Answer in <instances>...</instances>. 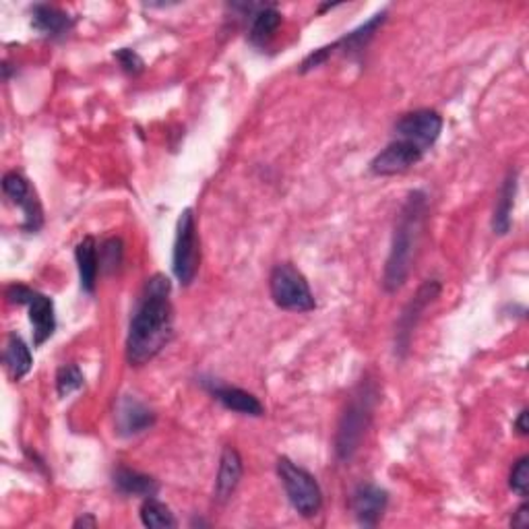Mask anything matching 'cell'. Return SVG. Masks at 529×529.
Listing matches in <instances>:
<instances>
[{
    "mask_svg": "<svg viewBox=\"0 0 529 529\" xmlns=\"http://www.w3.org/2000/svg\"><path fill=\"white\" fill-rule=\"evenodd\" d=\"M6 298L13 304H25L29 307V320L34 325V344L42 346L44 341L52 338L56 329L54 302L48 296H44L35 289L24 286V283H13L6 288Z\"/></svg>",
    "mask_w": 529,
    "mask_h": 529,
    "instance_id": "7",
    "label": "cell"
},
{
    "mask_svg": "<svg viewBox=\"0 0 529 529\" xmlns=\"http://www.w3.org/2000/svg\"><path fill=\"white\" fill-rule=\"evenodd\" d=\"M385 19H387V13H377L375 17H372L370 21H367V24L360 25L358 29H354V32H349L346 37H341V40L338 42H333L331 46H325V48H318L312 52V54L307 56V61L302 63V71H310V69H315V66L318 64H323L327 58H329L335 50H344L346 54H352V52H360L367 44L375 37L377 34V29L381 27L385 24Z\"/></svg>",
    "mask_w": 529,
    "mask_h": 529,
    "instance_id": "9",
    "label": "cell"
},
{
    "mask_svg": "<svg viewBox=\"0 0 529 529\" xmlns=\"http://www.w3.org/2000/svg\"><path fill=\"white\" fill-rule=\"evenodd\" d=\"M74 257H77V265H79L81 288H83L85 292L93 294L95 281H98V271H100V259H98V244H95L92 236H85L83 240L77 244Z\"/></svg>",
    "mask_w": 529,
    "mask_h": 529,
    "instance_id": "18",
    "label": "cell"
},
{
    "mask_svg": "<svg viewBox=\"0 0 529 529\" xmlns=\"http://www.w3.org/2000/svg\"><path fill=\"white\" fill-rule=\"evenodd\" d=\"M424 158V152L404 139H395L375 160L370 162V172L377 176L404 174Z\"/></svg>",
    "mask_w": 529,
    "mask_h": 529,
    "instance_id": "10",
    "label": "cell"
},
{
    "mask_svg": "<svg viewBox=\"0 0 529 529\" xmlns=\"http://www.w3.org/2000/svg\"><path fill=\"white\" fill-rule=\"evenodd\" d=\"M515 192H517V174L511 172L506 178L501 191V199H498L496 211H495V221L493 228L496 234H506L511 228V213H513V203H515Z\"/></svg>",
    "mask_w": 529,
    "mask_h": 529,
    "instance_id": "22",
    "label": "cell"
},
{
    "mask_svg": "<svg viewBox=\"0 0 529 529\" xmlns=\"http://www.w3.org/2000/svg\"><path fill=\"white\" fill-rule=\"evenodd\" d=\"M172 304H170V279L153 275L147 281L135 317L126 338V360L132 367H143L153 360L172 338Z\"/></svg>",
    "mask_w": 529,
    "mask_h": 529,
    "instance_id": "1",
    "label": "cell"
},
{
    "mask_svg": "<svg viewBox=\"0 0 529 529\" xmlns=\"http://www.w3.org/2000/svg\"><path fill=\"white\" fill-rule=\"evenodd\" d=\"M213 397L220 401V404L226 409H232V412H238L242 416H263L265 409L263 404L255 397L252 393H247L238 387H220L215 385L213 389Z\"/></svg>",
    "mask_w": 529,
    "mask_h": 529,
    "instance_id": "16",
    "label": "cell"
},
{
    "mask_svg": "<svg viewBox=\"0 0 529 529\" xmlns=\"http://www.w3.org/2000/svg\"><path fill=\"white\" fill-rule=\"evenodd\" d=\"M3 191L5 195L9 197L15 205L21 207V211L25 215L24 228L27 232H37L42 228V207L37 203L35 192L32 191V186L25 181L19 172H9L3 178Z\"/></svg>",
    "mask_w": 529,
    "mask_h": 529,
    "instance_id": "11",
    "label": "cell"
},
{
    "mask_svg": "<svg viewBox=\"0 0 529 529\" xmlns=\"http://www.w3.org/2000/svg\"><path fill=\"white\" fill-rule=\"evenodd\" d=\"M511 525L517 527V529H525L529 525V506L527 505H521L515 515L511 519Z\"/></svg>",
    "mask_w": 529,
    "mask_h": 529,
    "instance_id": "28",
    "label": "cell"
},
{
    "mask_svg": "<svg viewBox=\"0 0 529 529\" xmlns=\"http://www.w3.org/2000/svg\"><path fill=\"white\" fill-rule=\"evenodd\" d=\"M509 484L519 496H527V488H529V459L527 457H521L515 464V467L511 469Z\"/></svg>",
    "mask_w": 529,
    "mask_h": 529,
    "instance_id": "26",
    "label": "cell"
},
{
    "mask_svg": "<svg viewBox=\"0 0 529 529\" xmlns=\"http://www.w3.org/2000/svg\"><path fill=\"white\" fill-rule=\"evenodd\" d=\"M32 364H34V358L24 338L17 333H11L5 348V367L13 381H21V378L32 370Z\"/></svg>",
    "mask_w": 529,
    "mask_h": 529,
    "instance_id": "19",
    "label": "cell"
},
{
    "mask_svg": "<svg viewBox=\"0 0 529 529\" xmlns=\"http://www.w3.org/2000/svg\"><path fill=\"white\" fill-rule=\"evenodd\" d=\"M155 420V416L132 397H124L118 406V428L122 435H139L147 430Z\"/></svg>",
    "mask_w": 529,
    "mask_h": 529,
    "instance_id": "17",
    "label": "cell"
},
{
    "mask_svg": "<svg viewBox=\"0 0 529 529\" xmlns=\"http://www.w3.org/2000/svg\"><path fill=\"white\" fill-rule=\"evenodd\" d=\"M441 294V283L438 281H426L418 289V294L412 302L407 304V309L404 310V315L399 318V329H397V346L399 349H406L409 344V335H412L416 320L420 318V312L428 307V304L435 300V298Z\"/></svg>",
    "mask_w": 529,
    "mask_h": 529,
    "instance_id": "13",
    "label": "cell"
},
{
    "mask_svg": "<svg viewBox=\"0 0 529 529\" xmlns=\"http://www.w3.org/2000/svg\"><path fill=\"white\" fill-rule=\"evenodd\" d=\"M83 383V372H81L77 364H66V367L56 372V391L61 397H69L71 393L79 391Z\"/></svg>",
    "mask_w": 529,
    "mask_h": 529,
    "instance_id": "24",
    "label": "cell"
},
{
    "mask_svg": "<svg viewBox=\"0 0 529 529\" xmlns=\"http://www.w3.org/2000/svg\"><path fill=\"white\" fill-rule=\"evenodd\" d=\"M98 525V521H95L92 515H85L74 521V527H95Z\"/></svg>",
    "mask_w": 529,
    "mask_h": 529,
    "instance_id": "30",
    "label": "cell"
},
{
    "mask_svg": "<svg viewBox=\"0 0 529 529\" xmlns=\"http://www.w3.org/2000/svg\"><path fill=\"white\" fill-rule=\"evenodd\" d=\"M387 501H389V496H387L383 488L375 486V484H362V486H358L356 493L352 495V509L358 524L364 527H375L383 517Z\"/></svg>",
    "mask_w": 529,
    "mask_h": 529,
    "instance_id": "12",
    "label": "cell"
},
{
    "mask_svg": "<svg viewBox=\"0 0 529 529\" xmlns=\"http://www.w3.org/2000/svg\"><path fill=\"white\" fill-rule=\"evenodd\" d=\"M201 263V249L197 236V221L192 210H184L181 213L176 228V242H174V275L182 286H191L197 278Z\"/></svg>",
    "mask_w": 529,
    "mask_h": 529,
    "instance_id": "6",
    "label": "cell"
},
{
    "mask_svg": "<svg viewBox=\"0 0 529 529\" xmlns=\"http://www.w3.org/2000/svg\"><path fill=\"white\" fill-rule=\"evenodd\" d=\"M114 486L118 493H122L126 496H155L158 493V482H155L152 475H145V474H139L135 469H126L121 467L118 472L114 474Z\"/></svg>",
    "mask_w": 529,
    "mask_h": 529,
    "instance_id": "20",
    "label": "cell"
},
{
    "mask_svg": "<svg viewBox=\"0 0 529 529\" xmlns=\"http://www.w3.org/2000/svg\"><path fill=\"white\" fill-rule=\"evenodd\" d=\"M242 478V457L234 446H226L220 459V472L215 480V498L220 503H226L232 498L234 490L238 488Z\"/></svg>",
    "mask_w": 529,
    "mask_h": 529,
    "instance_id": "14",
    "label": "cell"
},
{
    "mask_svg": "<svg viewBox=\"0 0 529 529\" xmlns=\"http://www.w3.org/2000/svg\"><path fill=\"white\" fill-rule=\"evenodd\" d=\"M279 24L281 15L278 9H273V6H259L255 19H252L250 42L257 44V46H265V44L275 35V32H278Z\"/></svg>",
    "mask_w": 529,
    "mask_h": 529,
    "instance_id": "21",
    "label": "cell"
},
{
    "mask_svg": "<svg viewBox=\"0 0 529 529\" xmlns=\"http://www.w3.org/2000/svg\"><path fill=\"white\" fill-rule=\"evenodd\" d=\"M278 475L294 509L302 517H315L320 506H323V493H320L315 475L309 474L304 467L296 465L288 457H281L278 461Z\"/></svg>",
    "mask_w": 529,
    "mask_h": 529,
    "instance_id": "4",
    "label": "cell"
},
{
    "mask_svg": "<svg viewBox=\"0 0 529 529\" xmlns=\"http://www.w3.org/2000/svg\"><path fill=\"white\" fill-rule=\"evenodd\" d=\"M32 24L37 32L48 37H63L73 27V19L69 15L50 5H35L32 9Z\"/></svg>",
    "mask_w": 529,
    "mask_h": 529,
    "instance_id": "15",
    "label": "cell"
},
{
    "mask_svg": "<svg viewBox=\"0 0 529 529\" xmlns=\"http://www.w3.org/2000/svg\"><path fill=\"white\" fill-rule=\"evenodd\" d=\"M269 289L273 302L283 310L309 312L317 307L307 278L292 263H279L273 267Z\"/></svg>",
    "mask_w": 529,
    "mask_h": 529,
    "instance_id": "5",
    "label": "cell"
},
{
    "mask_svg": "<svg viewBox=\"0 0 529 529\" xmlns=\"http://www.w3.org/2000/svg\"><path fill=\"white\" fill-rule=\"evenodd\" d=\"M377 391L372 385H362L348 409L341 416L338 438H335V451L341 461H349L362 443V436L367 435V428L372 418V407H375Z\"/></svg>",
    "mask_w": 529,
    "mask_h": 529,
    "instance_id": "3",
    "label": "cell"
},
{
    "mask_svg": "<svg viewBox=\"0 0 529 529\" xmlns=\"http://www.w3.org/2000/svg\"><path fill=\"white\" fill-rule=\"evenodd\" d=\"M122 240L121 238H110L100 249V269L103 273H114L122 263Z\"/></svg>",
    "mask_w": 529,
    "mask_h": 529,
    "instance_id": "25",
    "label": "cell"
},
{
    "mask_svg": "<svg viewBox=\"0 0 529 529\" xmlns=\"http://www.w3.org/2000/svg\"><path fill=\"white\" fill-rule=\"evenodd\" d=\"M141 521H143L145 527H155V529H168V527L178 525L172 511L153 496L145 498V503L141 505Z\"/></svg>",
    "mask_w": 529,
    "mask_h": 529,
    "instance_id": "23",
    "label": "cell"
},
{
    "mask_svg": "<svg viewBox=\"0 0 529 529\" xmlns=\"http://www.w3.org/2000/svg\"><path fill=\"white\" fill-rule=\"evenodd\" d=\"M515 428H517L519 435H527V430H529V426H527V409H524V412L519 414V418L515 422Z\"/></svg>",
    "mask_w": 529,
    "mask_h": 529,
    "instance_id": "29",
    "label": "cell"
},
{
    "mask_svg": "<svg viewBox=\"0 0 529 529\" xmlns=\"http://www.w3.org/2000/svg\"><path fill=\"white\" fill-rule=\"evenodd\" d=\"M443 131V118L435 110H416L409 114L401 116L399 122L395 124L397 139L409 141V143L422 149L424 153L436 143Z\"/></svg>",
    "mask_w": 529,
    "mask_h": 529,
    "instance_id": "8",
    "label": "cell"
},
{
    "mask_svg": "<svg viewBox=\"0 0 529 529\" xmlns=\"http://www.w3.org/2000/svg\"><path fill=\"white\" fill-rule=\"evenodd\" d=\"M114 58L118 63H121L122 71H126L129 74H137V73L143 71V61H141V56L137 54V52H132L129 48L118 50Z\"/></svg>",
    "mask_w": 529,
    "mask_h": 529,
    "instance_id": "27",
    "label": "cell"
},
{
    "mask_svg": "<svg viewBox=\"0 0 529 529\" xmlns=\"http://www.w3.org/2000/svg\"><path fill=\"white\" fill-rule=\"evenodd\" d=\"M426 213V197L422 192H412L401 211L397 228H395L389 259H387L383 286L387 292H397L404 286L409 269H412L416 242H418L422 220Z\"/></svg>",
    "mask_w": 529,
    "mask_h": 529,
    "instance_id": "2",
    "label": "cell"
}]
</instances>
